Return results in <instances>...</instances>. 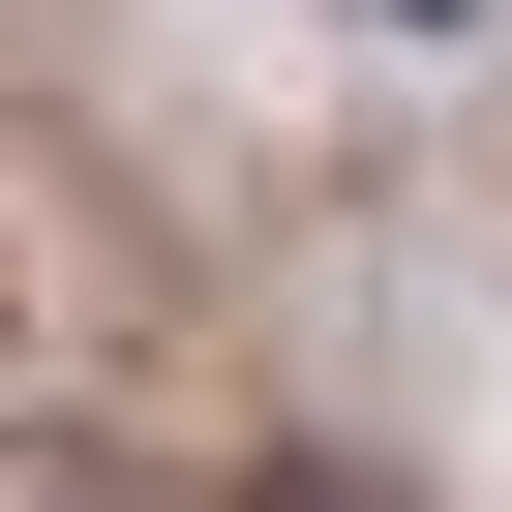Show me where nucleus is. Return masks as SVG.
I'll return each mask as SVG.
<instances>
[{"label":"nucleus","instance_id":"f257e3e1","mask_svg":"<svg viewBox=\"0 0 512 512\" xmlns=\"http://www.w3.org/2000/svg\"><path fill=\"white\" fill-rule=\"evenodd\" d=\"M0 512H181V482H151L121 422H0Z\"/></svg>","mask_w":512,"mask_h":512}]
</instances>
